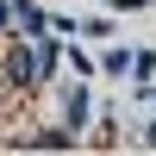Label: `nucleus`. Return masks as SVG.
Segmentation results:
<instances>
[{
    "label": "nucleus",
    "instance_id": "nucleus-1",
    "mask_svg": "<svg viewBox=\"0 0 156 156\" xmlns=\"http://www.w3.org/2000/svg\"><path fill=\"white\" fill-rule=\"evenodd\" d=\"M0 87H12V94H31V87H44V81H37V56H31V37H12L6 62H0Z\"/></svg>",
    "mask_w": 156,
    "mask_h": 156
},
{
    "label": "nucleus",
    "instance_id": "nucleus-2",
    "mask_svg": "<svg viewBox=\"0 0 156 156\" xmlns=\"http://www.w3.org/2000/svg\"><path fill=\"white\" fill-rule=\"evenodd\" d=\"M62 125H69L75 137H81L87 125H94V87H87L81 75H75V87H69V94H62Z\"/></svg>",
    "mask_w": 156,
    "mask_h": 156
},
{
    "label": "nucleus",
    "instance_id": "nucleus-3",
    "mask_svg": "<svg viewBox=\"0 0 156 156\" xmlns=\"http://www.w3.org/2000/svg\"><path fill=\"white\" fill-rule=\"evenodd\" d=\"M12 6V37H44L50 31V6L44 0H6Z\"/></svg>",
    "mask_w": 156,
    "mask_h": 156
},
{
    "label": "nucleus",
    "instance_id": "nucleus-4",
    "mask_svg": "<svg viewBox=\"0 0 156 156\" xmlns=\"http://www.w3.org/2000/svg\"><path fill=\"white\" fill-rule=\"evenodd\" d=\"M81 137L69 125H44V131H25V150H75Z\"/></svg>",
    "mask_w": 156,
    "mask_h": 156
},
{
    "label": "nucleus",
    "instance_id": "nucleus-5",
    "mask_svg": "<svg viewBox=\"0 0 156 156\" xmlns=\"http://www.w3.org/2000/svg\"><path fill=\"white\" fill-rule=\"evenodd\" d=\"M94 69H100V75H131V50H119V44L106 37V50L94 56Z\"/></svg>",
    "mask_w": 156,
    "mask_h": 156
},
{
    "label": "nucleus",
    "instance_id": "nucleus-6",
    "mask_svg": "<svg viewBox=\"0 0 156 156\" xmlns=\"http://www.w3.org/2000/svg\"><path fill=\"white\" fill-rule=\"evenodd\" d=\"M69 62H75V75H81V81H94V75H100V69H94V56H87L81 44H69Z\"/></svg>",
    "mask_w": 156,
    "mask_h": 156
},
{
    "label": "nucleus",
    "instance_id": "nucleus-7",
    "mask_svg": "<svg viewBox=\"0 0 156 156\" xmlns=\"http://www.w3.org/2000/svg\"><path fill=\"white\" fill-rule=\"evenodd\" d=\"M131 75L150 81V75H156V50H131Z\"/></svg>",
    "mask_w": 156,
    "mask_h": 156
},
{
    "label": "nucleus",
    "instance_id": "nucleus-8",
    "mask_svg": "<svg viewBox=\"0 0 156 156\" xmlns=\"http://www.w3.org/2000/svg\"><path fill=\"white\" fill-rule=\"evenodd\" d=\"M75 31H81V37H100V44H106V37H112V19H81Z\"/></svg>",
    "mask_w": 156,
    "mask_h": 156
},
{
    "label": "nucleus",
    "instance_id": "nucleus-9",
    "mask_svg": "<svg viewBox=\"0 0 156 156\" xmlns=\"http://www.w3.org/2000/svg\"><path fill=\"white\" fill-rule=\"evenodd\" d=\"M0 37H12V6L0 0Z\"/></svg>",
    "mask_w": 156,
    "mask_h": 156
}]
</instances>
